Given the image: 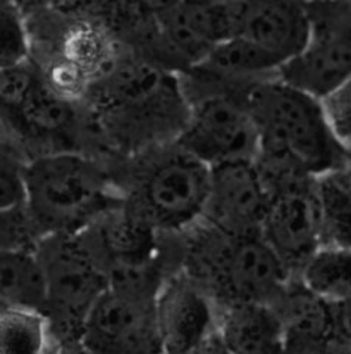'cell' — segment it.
<instances>
[{
	"label": "cell",
	"mask_w": 351,
	"mask_h": 354,
	"mask_svg": "<svg viewBox=\"0 0 351 354\" xmlns=\"http://www.w3.org/2000/svg\"><path fill=\"white\" fill-rule=\"evenodd\" d=\"M93 155L105 164L178 140L189 120L179 74L127 52L84 92Z\"/></svg>",
	"instance_id": "cell-1"
},
{
	"label": "cell",
	"mask_w": 351,
	"mask_h": 354,
	"mask_svg": "<svg viewBox=\"0 0 351 354\" xmlns=\"http://www.w3.org/2000/svg\"><path fill=\"white\" fill-rule=\"evenodd\" d=\"M130 212L158 232H183L202 218L211 167L178 140L108 165Z\"/></svg>",
	"instance_id": "cell-2"
},
{
	"label": "cell",
	"mask_w": 351,
	"mask_h": 354,
	"mask_svg": "<svg viewBox=\"0 0 351 354\" xmlns=\"http://www.w3.org/2000/svg\"><path fill=\"white\" fill-rule=\"evenodd\" d=\"M183 273L217 306L272 304L292 278L260 232L232 235L202 218L184 230Z\"/></svg>",
	"instance_id": "cell-3"
},
{
	"label": "cell",
	"mask_w": 351,
	"mask_h": 354,
	"mask_svg": "<svg viewBox=\"0 0 351 354\" xmlns=\"http://www.w3.org/2000/svg\"><path fill=\"white\" fill-rule=\"evenodd\" d=\"M24 177L26 204L45 238L82 232L123 204L108 165L82 151L32 157Z\"/></svg>",
	"instance_id": "cell-4"
},
{
	"label": "cell",
	"mask_w": 351,
	"mask_h": 354,
	"mask_svg": "<svg viewBox=\"0 0 351 354\" xmlns=\"http://www.w3.org/2000/svg\"><path fill=\"white\" fill-rule=\"evenodd\" d=\"M189 104V120L178 142L207 162L254 161L260 135L251 115L248 96L256 84H244L196 65L179 74Z\"/></svg>",
	"instance_id": "cell-5"
},
{
	"label": "cell",
	"mask_w": 351,
	"mask_h": 354,
	"mask_svg": "<svg viewBox=\"0 0 351 354\" xmlns=\"http://www.w3.org/2000/svg\"><path fill=\"white\" fill-rule=\"evenodd\" d=\"M248 105L260 143L290 151L314 176L347 165L348 151L334 136L319 97L276 75L251 88Z\"/></svg>",
	"instance_id": "cell-6"
},
{
	"label": "cell",
	"mask_w": 351,
	"mask_h": 354,
	"mask_svg": "<svg viewBox=\"0 0 351 354\" xmlns=\"http://www.w3.org/2000/svg\"><path fill=\"white\" fill-rule=\"evenodd\" d=\"M37 251L48 278L43 315L52 351H82L87 315L108 290L106 270L80 232L46 236Z\"/></svg>",
	"instance_id": "cell-7"
},
{
	"label": "cell",
	"mask_w": 351,
	"mask_h": 354,
	"mask_svg": "<svg viewBox=\"0 0 351 354\" xmlns=\"http://www.w3.org/2000/svg\"><path fill=\"white\" fill-rule=\"evenodd\" d=\"M309 37L279 79L325 97L351 77V0H307Z\"/></svg>",
	"instance_id": "cell-8"
},
{
	"label": "cell",
	"mask_w": 351,
	"mask_h": 354,
	"mask_svg": "<svg viewBox=\"0 0 351 354\" xmlns=\"http://www.w3.org/2000/svg\"><path fill=\"white\" fill-rule=\"evenodd\" d=\"M155 316L162 353L223 351L217 330V303L183 272L162 285L155 300Z\"/></svg>",
	"instance_id": "cell-9"
},
{
	"label": "cell",
	"mask_w": 351,
	"mask_h": 354,
	"mask_svg": "<svg viewBox=\"0 0 351 354\" xmlns=\"http://www.w3.org/2000/svg\"><path fill=\"white\" fill-rule=\"evenodd\" d=\"M82 351L148 354L162 353L155 301L106 290L87 315Z\"/></svg>",
	"instance_id": "cell-10"
},
{
	"label": "cell",
	"mask_w": 351,
	"mask_h": 354,
	"mask_svg": "<svg viewBox=\"0 0 351 354\" xmlns=\"http://www.w3.org/2000/svg\"><path fill=\"white\" fill-rule=\"evenodd\" d=\"M269 201L254 161L216 164L202 220L232 235L256 234L261 229Z\"/></svg>",
	"instance_id": "cell-11"
},
{
	"label": "cell",
	"mask_w": 351,
	"mask_h": 354,
	"mask_svg": "<svg viewBox=\"0 0 351 354\" xmlns=\"http://www.w3.org/2000/svg\"><path fill=\"white\" fill-rule=\"evenodd\" d=\"M260 234L290 273L297 276L322 245L314 182L310 186L272 195Z\"/></svg>",
	"instance_id": "cell-12"
},
{
	"label": "cell",
	"mask_w": 351,
	"mask_h": 354,
	"mask_svg": "<svg viewBox=\"0 0 351 354\" xmlns=\"http://www.w3.org/2000/svg\"><path fill=\"white\" fill-rule=\"evenodd\" d=\"M276 57L282 65L309 37L307 0H236V35Z\"/></svg>",
	"instance_id": "cell-13"
},
{
	"label": "cell",
	"mask_w": 351,
	"mask_h": 354,
	"mask_svg": "<svg viewBox=\"0 0 351 354\" xmlns=\"http://www.w3.org/2000/svg\"><path fill=\"white\" fill-rule=\"evenodd\" d=\"M80 234L105 270L115 264L148 261L161 252V232L124 204L109 209Z\"/></svg>",
	"instance_id": "cell-14"
},
{
	"label": "cell",
	"mask_w": 351,
	"mask_h": 354,
	"mask_svg": "<svg viewBox=\"0 0 351 354\" xmlns=\"http://www.w3.org/2000/svg\"><path fill=\"white\" fill-rule=\"evenodd\" d=\"M283 328V351H331V303L292 276L272 303Z\"/></svg>",
	"instance_id": "cell-15"
},
{
	"label": "cell",
	"mask_w": 351,
	"mask_h": 354,
	"mask_svg": "<svg viewBox=\"0 0 351 354\" xmlns=\"http://www.w3.org/2000/svg\"><path fill=\"white\" fill-rule=\"evenodd\" d=\"M218 338L225 353L272 354L283 351V328L269 303L218 306Z\"/></svg>",
	"instance_id": "cell-16"
},
{
	"label": "cell",
	"mask_w": 351,
	"mask_h": 354,
	"mask_svg": "<svg viewBox=\"0 0 351 354\" xmlns=\"http://www.w3.org/2000/svg\"><path fill=\"white\" fill-rule=\"evenodd\" d=\"M0 301L2 307L45 313L48 278L39 251L2 250Z\"/></svg>",
	"instance_id": "cell-17"
},
{
	"label": "cell",
	"mask_w": 351,
	"mask_h": 354,
	"mask_svg": "<svg viewBox=\"0 0 351 354\" xmlns=\"http://www.w3.org/2000/svg\"><path fill=\"white\" fill-rule=\"evenodd\" d=\"M314 203L322 245L351 250V173L347 165L316 176Z\"/></svg>",
	"instance_id": "cell-18"
},
{
	"label": "cell",
	"mask_w": 351,
	"mask_h": 354,
	"mask_svg": "<svg viewBox=\"0 0 351 354\" xmlns=\"http://www.w3.org/2000/svg\"><path fill=\"white\" fill-rule=\"evenodd\" d=\"M200 65L227 80L257 84L276 77L282 62L248 39L234 36L217 44Z\"/></svg>",
	"instance_id": "cell-19"
},
{
	"label": "cell",
	"mask_w": 351,
	"mask_h": 354,
	"mask_svg": "<svg viewBox=\"0 0 351 354\" xmlns=\"http://www.w3.org/2000/svg\"><path fill=\"white\" fill-rule=\"evenodd\" d=\"M170 12L211 49L236 35V0H179Z\"/></svg>",
	"instance_id": "cell-20"
},
{
	"label": "cell",
	"mask_w": 351,
	"mask_h": 354,
	"mask_svg": "<svg viewBox=\"0 0 351 354\" xmlns=\"http://www.w3.org/2000/svg\"><path fill=\"white\" fill-rule=\"evenodd\" d=\"M297 278L329 303L344 300L351 295V250L321 245Z\"/></svg>",
	"instance_id": "cell-21"
},
{
	"label": "cell",
	"mask_w": 351,
	"mask_h": 354,
	"mask_svg": "<svg viewBox=\"0 0 351 354\" xmlns=\"http://www.w3.org/2000/svg\"><path fill=\"white\" fill-rule=\"evenodd\" d=\"M0 351L3 354H40L52 351L46 316L31 310L2 307Z\"/></svg>",
	"instance_id": "cell-22"
},
{
	"label": "cell",
	"mask_w": 351,
	"mask_h": 354,
	"mask_svg": "<svg viewBox=\"0 0 351 354\" xmlns=\"http://www.w3.org/2000/svg\"><path fill=\"white\" fill-rule=\"evenodd\" d=\"M0 68L31 58V37L24 10L9 0H2L0 12Z\"/></svg>",
	"instance_id": "cell-23"
},
{
	"label": "cell",
	"mask_w": 351,
	"mask_h": 354,
	"mask_svg": "<svg viewBox=\"0 0 351 354\" xmlns=\"http://www.w3.org/2000/svg\"><path fill=\"white\" fill-rule=\"evenodd\" d=\"M2 221V250L37 251L45 239L26 203L0 208Z\"/></svg>",
	"instance_id": "cell-24"
},
{
	"label": "cell",
	"mask_w": 351,
	"mask_h": 354,
	"mask_svg": "<svg viewBox=\"0 0 351 354\" xmlns=\"http://www.w3.org/2000/svg\"><path fill=\"white\" fill-rule=\"evenodd\" d=\"M27 158L14 145L2 140V167H0V208L26 203Z\"/></svg>",
	"instance_id": "cell-25"
},
{
	"label": "cell",
	"mask_w": 351,
	"mask_h": 354,
	"mask_svg": "<svg viewBox=\"0 0 351 354\" xmlns=\"http://www.w3.org/2000/svg\"><path fill=\"white\" fill-rule=\"evenodd\" d=\"M321 101L334 136L347 151L351 149V77Z\"/></svg>",
	"instance_id": "cell-26"
},
{
	"label": "cell",
	"mask_w": 351,
	"mask_h": 354,
	"mask_svg": "<svg viewBox=\"0 0 351 354\" xmlns=\"http://www.w3.org/2000/svg\"><path fill=\"white\" fill-rule=\"evenodd\" d=\"M331 351L351 353V295L331 303Z\"/></svg>",
	"instance_id": "cell-27"
},
{
	"label": "cell",
	"mask_w": 351,
	"mask_h": 354,
	"mask_svg": "<svg viewBox=\"0 0 351 354\" xmlns=\"http://www.w3.org/2000/svg\"><path fill=\"white\" fill-rule=\"evenodd\" d=\"M146 10H149L153 15H161L164 12H169L176 5L179 3V0H136Z\"/></svg>",
	"instance_id": "cell-28"
},
{
	"label": "cell",
	"mask_w": 351,
	"mask_h": 354,
	"mask_svg": "<svg viewBox=\"0 0 351 354\" xmlns=\"http://www.w3.org/2000/svg\"><path fill=\"white\" fill-rule=\"evenodd\" d=\"M9 2L15 3L18 8H21L24 10V12H27V10L32 9V8H37L43 3H46L48 0H9Z\"/></svg>",
	"instance_id": "cell-29"
},
{
	"label": "cell",
	"mask_w": 351,
	"mask_h": 354,
	"mask_svg": "<svg viewBox=\"0 0 351 354\" xmlns=\"http://www.w3.org/2000/svg\"><path fill=\"white\" fill-rule=\"evenodd\" d=\"M347 169L351 173V149H348V153H347Z\"/></svg>",
	"instance_id": "cell-30"
}]
</instances>
